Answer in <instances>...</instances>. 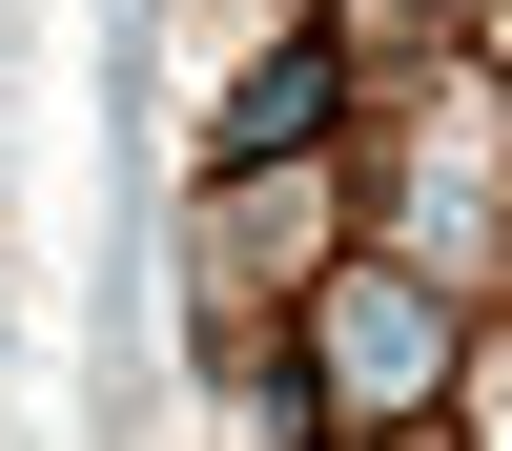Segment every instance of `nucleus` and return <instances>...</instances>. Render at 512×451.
Returning a JSON list of instances; mask_svg holds the SVG:
<instances>
[{
	"label": "nucleus",
	"instance_id": "1",
	"mask_svg": "<svg viewBox=\"0 0 512 451\" xmlns=\"http://www.w3.org/2000/svg\"><path fill=\"white\" fill-rule=\"evenodd\" d=\"M431 369H451V308H431V287H328V390H349V410H410Z\"/></svg>",
	"mask_w": 512,
	"mask_h": 451
},
{
	"label": "nucleus",
	"instance_id": "2",
	"mask_svg": "<svg viewBox=\"0 0 512 451\" xmlns=\"http://www.w3.org/2000/svg\"><path fill=\"white\" fill-rule=\"evenodd\" d=\"M308 123H328V41H287L267 82H226V123H205V144H226V185H246V164H267V144H308Z\"/></svg>",
	"mask_w": 512,
	"mask_h": 451
}]
</instances>
